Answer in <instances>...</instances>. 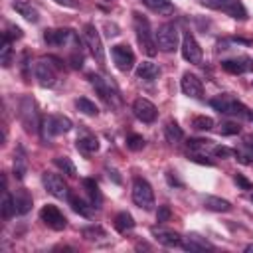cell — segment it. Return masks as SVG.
Segmentation results:
<instances>
[{
    "instance_id": "cell-41",
    "label": "cell",
    "mask_w": 253,
    "mask_h": 253,
    "mask_svg": "<svg viewBox=\"0 0 253 253\" xmlns=\"http://www.w3.org/2000/svg\"><path fill=\"white\" fill-rule=\"evenodd\" d=\"M233 182H235L241 190H253V182H251V180H247V178H245L243 174H239V172H237V174H233Z\"/></svg>"
},
{
    "instance_id": "cell-50",
    "label": "cell",
    "mask_w": 253,
    "mask_h": 253,
    "mask_svg": "<svg viewBox=\"0 0 253 253\" xmlns=\"http://www.w3.org/2000/svg\"><path fill=\"white\" fill-rule=\"evenodd\" d=\"M251 200H253V194H251Z\"/></svg>"
},
{
    "instance_id": "cell-8",
    "label": "cell",
    "mask_w": 253,
    "mask_h": 253,
    "mask_svg": "<svg viewBox=\"0 0 253 253\" xmlns=\"http://www.w3.org/2000/svg\"><path fill=\"white\" fill-rule=\"evenodd\" d=\"M83 40L91 51V55L95 57L97 63H105V49H103V42L99 36V30L93 24H85L83 28Z\"/></svg>"
},
{
    "instance_id": "cell-49",
    "label": "cell",
    "mask_w": 253,
    "mask_h": 253,
    "mask_svg": "<svg viewBox=\"0 0 253 253\" xmlns=\"http://www.w3.org/2000/svg\"><path fill=\"white\" fill-rule=\"evenodd\" d=\"M249 119H251V121H253V113H249Z\"/></svg>"
},
{
    "instance_id": "cell-27",
    "label": "cell",
    "mask_w": 253,
    "mask_h": 253,
    "mask_svg": "<svg viewBox=\"0 0 253 253\" xmlns=\"http://www.w3.org/2000/svg\"><path fill=\"white\" fill-rule=\"evenodd\" d=\"M134 227V217L128 213V211H119L115 215V229L119 233H126Z\"/></svg>"
},
{
    "instance_id": "cell-19",
    "label": "cell",
    "mask_w": 253,
    "mask_h": 253,
    "mask_svg": "<svg viewBox=\"0 0 253 253\" xmlns=\"http://www.w3.org/2000/svg\"><path fill=\"white\" fill-rule=\"evenodd\" d=\"M221 69H225L227 73L239 75V73H247V71H251V69H253V63H251V59H247V57L223 59V61H221Z\"/></svg>"
},
{
    "instance_id": "cell-48",
    "label": "cell",
    "mask_w": 253,
    "mask_h": 253,
    "mask_svg": "<svg viewBox=\"0 0 253 253\" xmlns=\"http://www.w3.org/2000/svg\"><path fill=\"white\" fill-rule=\"evenodd\" d=\"M245 251H247V253H251V251H253V243H251V245H247V247H245Z\"/></svg>"
},
{
    "instance_id": "cell-37",
    "label": "cell",
    "mask_w": 253,
    "mask_h": 253,
    "mask_svg": "<svg viewBox=\"0 0 253 253\" xmlns=\"http://www.w3.org/2000/svg\"><path fill=\"white\" fill-rule=\"evenodd\" d=\"M192 126H194L196 130H211V128H213V119H211V117H206V115L194 117V119H192Z\"/></svg>"
},
{
    "instance_id": "cell-30",
    "label": "cell",
    "mask_w": 253,
    "mask_h": 253,
    "mask_svg": "<svg viewBox=\"0 0 253 253\" xmlns=\"http://www.w3.org/2000/svg\"><path fill=\"white\" fill-rule=\"evenodd\" d=\"M77 148L85 154H91V152H97L99 150V140L93 136V134H85V136H79L77 138Z\"/></svg>"
},
{
    "instance_id": "cell-14",
    "label": "cell",
    "mask_w": 253,
    "mask_h": 253,
    "mask_svg": "<svg viewBox=\"0 0 253 253\" xmlns=\"http://www.w3.org/2000/svg\"><path fill=\"white\" fill-rule=\"evenodd\" d=\"M180 49H182V57L188 63H194V65H200L202 63V47H200V43L196 42V38L190 32L184 34Z\"/></svg>"
},
{
    "instance_id": "cell-21",
    "label": "cell",
    "mask_w": 253,
    "mask_h": 253,
    "mask_svg": "<svg viewBox=\"0 0 253 253\" xmlns=\"http://www.w3.org/2000/svg\"><path fill=\"white\" fill-rule=\"evenodd\" d=\"M12 8H14L22 18H26V20L32 22V24H36V22L40 20L38 10H36L30 2H26V0H14V2H12Z\"/></svg>"
},
{
    "instance_id": "cell-18",
    "label": "cell",
    "mask_w": 253,
    "mask_h": 253,
    "mask_svg": "<svg viewBox=\"0 0 253 253\" xmlns=\"http://www.w3.org/2000/svg\"><path fill=\"white\" fill-rule=\"evenodd\" d=\"M152 237L158 241V243H162V245H166V247H182V241H184V237L180 235V233H176V231H172V229H164V227H152Z\"/></svg>"
},
{
    "instance_id": "cell-40",
    "label": "cell",
    "mask_w": 253,
    "mask_h": 253,
    "mask_svg": "<svg viewBox=\"0 0 253 253\" xmlns=\"http://www.w3.org/2000/svg\"><path fill=\"white\" fill-rule=\"evenodd\" d=\"M188 158L192 160V162H198V164H206V166H213V160H210L206 154H202V152H190L188 154Z\"/></svg>"
},
{
    "instance_id": "cell-38",
    "label": "cell",
    "mask_w": 253,
    "mask_h": 253,
    "mask_svg": "<svg viewBox=\"0 0 253 253\" xmlns=\"http://www.w3.org/2000/svg\"><path fill=\"white\" fill-rule=\"evenodd\" d=\"M126 148H130V150H140V148H144V138H142L140 134H128V136H126Z\"/></svg>"
},
{
    "instance_id": "cell-43",
    "label": "cell",
    "mask_w": 253,
    "mask_h": 253,
    "mask_svg": "<svg viewBox=\"0 0 253 253\" xmlns=\"http://www.w3.org/2000/svg\"><path fill=\"white\" fill-rule=\"evenodd\" d=\"M239 130H241L239 125H235V123H223L219 128L221 134H239Z\"/></svg>"
},
{
    "instance_id": "cell-25",
    "label": "cell",
    "mask_w": 253,
    "mask_h": 253,
    "mask_svg": "<svg viewBox=\"0 0 253 253\" xmlns=\"http://www.w3.org/2000/svg\"><path fill=\"white\" fill-rule=\"evenodd\" d=\"M69 204H71V208H73V211H77L79 215H83V217H91L93 215V210H95V206L87 200H81V198H77V196H71L69 194Z\"/></svg>"
},
{
    "instance_id": "cell-16",
    "label": "cell",
    "mask_w": 253,
    "mask_h": 253,
    "mask_svg": "<svg viewBox=\"0 0 253 253\" xmlns=\"http://www.w3.org/2000/svg\"><path fill=\"white\" fill-rule=\"evenodd\" d=\"M75 40H79L77 38V34L73 32V30H69V28H59V30H45L43 32V42L47 43V45H65V43H69V42H75Z\"/></svg>"
},
{
    "instance_id": "cell-6",
    "label": "cell",
    "mask_w": 253,
    "mask_h": 253,
    "mask_svg": "<svg viewBox=\"0 0 253 253\" xmlns=\"http://www.w3.org/2000/svg\"><path fill=\"white\" fill-rule=\"evenodd\" d=\"M200 4H204L206 8H211V10L225 12L233 20H247V10L241 4V0H200Z\"/></svg>"
},
{
    "instance_id": "cell-34",
    "label": "cell",
    "mask_w": 253,
    "mask_h": 253,
    "mask_svg": "<svg viewBox=\"0 0 253 253\" xmlns=\"http://www.w3.org/2000/svg\"><path fill=\"white\" fill-rule=\"evenodd\" d=\"M0 211H2V217L4 219H10L14 213H16V206H14V198L4 190V198H2V206H0Z\"/></svg>"
},
{
    "instance_id": "cell-26",
    "label": "cell",
    "mask_w": 253,
    "mask_h": 253,
    "mask_svg": "<svg viewBox=\"0 0 253 253\" xmlns=\"http://www.w3.org/2000/svg\"><path fill=\"white\" fill-rule=\"evenodd\" d=\"M142 4L148 10H152L156 14H162V16H170L174 12V4L170 0H142Z\"/></svg>"
},
{
    "instance_id": "cell-22",
    "label": "cell",
    "mask_w": 253,
    "mask_h": 253,
    "mask_svg": "<svg viewBox=\"0 0 253 253\" xmlns=\"http://www.w3.org/2000/svg\"><path fill=\"white\" fill-rule=\"evenodd\" d=\"M158 75H160V67H158L156 63H152V61H142V63H138V67H136V77H138V79L154 81Z\"/></svg>"
},
{
    "instance_id": "cell-44",
    "label": "cell",
    "mask_w": 253,
    "mask_h": 253,
    "mask_svg": "<svg viewBox=\"0 0 253 253\" xmlns=\"http://www.w3.org/2000/svg\"><path fill=\"white\" fill-rule=\"evenodd\" d=\"M8 30H10V32H6V36H8L10 40H12V38H16V40L22 38V30H20L18 26H8Z\"/></svg>"
},
{
    "instance_id": "cell-29",
    "label": "cell",
    "mask_w": 253,
    "mask_h": 253,
    "mask_svg": "<svg viewBox=\"0 0 253 253\" xmlns=\"http://www.w3.org/2000/svg\"><path fill=\"white\" fill-rule=\"evenodd\" d=\"M164 136L170 144H174V142H180L184 138V132H182V128L176 121H168L166 126H164Z\"/></svg>"
},
{
    "instance_id": "cell-33",
    "label": "cell",
    "mask_w": 253,
    "mask_h": 253,
    "mask_svg": "<svg viewBox=\"0 0 253 253\" xmlns=\"http://www.w3.org/2000/svg\"><path fill=\"white\" fill-rule=\"evenodd\" d=\"M75 107H77V111H81V113L87 115V117H95V115L99 113L97 105H95L91 99H87V97H79V99L75 101Z\"/></svg>"
},
{
    "instance_id": "cell-31",
    "label": "cell",
    "mask_w": 253,
    "mask_h": 253,
    "mask_svg": "<svg viewBox=\"0 0 253 253\" xmlns=\"http://www.w3.org/2000/svg\"><path fill=\"white\" fill-rule=\"evenodd\" d=\"M26 170H28V162H26V154L22 148H18V152L14 154V176L18 180H22L26 176Z\"/></svg>"
},
{
    "instance_id": "cell-13",
    "label": "cell",
    "mask_w": 253,
    "mask_h": 253,
    "mask_svg": "<svg viewBox=\"0 0 253 253\" xmlns=\"http://www.w3.org/2000/svg\"><path fill=\"white\" fill-rule=\"evenodd\" d=\"M40 217H42V221H43L47 227H51V229H55V231H61V229H65V225H67L65 215L59 211V208H55V206H51V204H45V206L40 210Z\"/></svg>"
},
{
    "instance_id": "cell-45",
    "label": "cell",
    "mask_w": 253,
    "mask_h": 253,
    "mask_svg": "<svg viewBox=\"0 0 253 253\" xmlns=\"http://www.w3.org/2000/svg\"><path fill=\"white\" fill-rule=\"evenodd\" d=\"M53 2L59 6H65V8H77V0H53Z\"/></svg>"
},
{
    "instance_id": "cell-4",
    "label": "cell",
    "mask_w": 253,
    "mask_h": 253,
    "mask_svg": "<svg viewBox=\"0 0 253 253\" xmlns=\"http://www.w3.org/2000/svg\"><path fill=\"white\" fill-rule=\"evenodd\" d=\"M71 126H73L71 119H67V117H63V115H47V117L42 119V128H40V132H42L43 140H51V138L57 136V134L69 132Z\"/></svg>"
},
{
    "instance_id": "cell-24",
    "label": "cell",
    "mask_w": 253,
    "mask_h": 253,
    "mask_svg": "<svg viewBox=\"0 0 253 253\" xmlns=\"http://www.w3.org/2000/svg\"><path fill=\"white\" fill-rule=\"evenodd\" d=\"M83 188H85V192H87V196H89V202L95 206V210L101 208L103 198H101V192H99L97 182H95L93 178H83Z\"/></svg>"
},
{
    "instance_id": "cell-11",
    "label": "cell",
    "mask_w": 253,
    "mask_h": 253,
    "mask_svg": "<svg viewBox=\"0 0 253 253\" xmlns=\"http://www.w3.org/2000/svg\"><path fill=\"white\" fill-rule=\"evenodd\" d=\"M34 73H36V79L42 87H53L55 81H57V73H55V65L51 63V59H40L36 61L34 65Z\"/></svg>"
},
{
    "instance_id": "cell-7",
    "label": "cell",
    "mask_w": 253,
    "mask_h": 253,
    "mask_svg": "<svg viewBox=\"0 0 253 253\" xmlns=\"http://www.w3.org/2000/svg\"><path fill=\"white\" fill-rule=\"evenodd\" d=\"M154 38H156L158 49H162V51H174V49L178 47V38H180V34H178L176 24L166 22V24H162V26L158 28V32L154 34Z\"/></svg>"
},
{
    "instance_id": "cell-42",
    "label": "cell",
    "mask_w": 253,
    "mask_h": 253,
    "mask_svg": "<svg viewBox=\"0 0 253 253\" xmlns=\"http://www.w3.org/2000/svg\"><path fill=\"white\" fill-rule=\"evenodd\" d=\"M170 215H172V211H170V208H168V206H158V211H156V221H158V223L168 221V219H170Z\"/></svg>"
},
{
    "instance_id": "cell-36",
    "label": "cell",
    "mask_w": 253,
    "mask_h": 253,
    "mask_svg": "<svg viewBox=\"0 0 253 253\" xmlns=\"http://www.w3.org/2000/svg\"><path fill=\"white\" fill-rule=\"evenodd\" d=\"M83 237L87 239V241H97V239H101V237H107V231L103 229V227H99V225H89V227H83Z\"/></svg>"
},
{
    "instance_id": "cell-23",
    "label": "cell",
    "mask_w": 253,
    "mask_h": 253,
    "mask_svg": "<svg viewBox=\"0 0 253 253\" xmlns=\"http://www.w3.org/2000/svg\"><path fill=\"white\" fill-rule=\"evenodd\" d=\"M14 206H16V213L18 215H24L32 210V196L26 192V190H18L14 196Z\"/></svg>"
},
{
    "instance_id": "cell-20",
    "label": "cell",
    "mask_w": 253,
    "mask_h": 253,
    "mask_svg": "<svg viewBox=\"0 0 253 253\" xmlns=\"http://www.w3.org/2000/svg\"><path fill=\"white\" fill-rule=\"evenodd\" d=\"M182 247L188 249V251H206V249H213V245H211L206 237H202V235H198V233H188V235L184 237V241H182Z\"/></svg>"
},
{
    "instance_id": "cell-32",
    "label": "cell",
    "mask_w": 253,
    "mask_h": 253,
    "mask_svg": "<svg viewBox=\"0 0 253 253\" xmlns=\"http://www.w3.org/2000/svg\"><path fill=\"white\" fill-rule=\"evenodd\" d=\"M0 63L2 67H8L12 63V40L4 34L2 36V45H0Z\"/></svg>"
},
{
    "instance_id": "cell-10",
    "label": "cell",
    "mask_w": 253,
    "mask_h": 253,
    "mask_svg": "<svg viewBox=\"0 0 253 253\" xmlns=\"http://www.w3.org/2000/svg\"><path fill=\"white\" fill-rule=\"evenodd\" d=\"M42 182H43V188L57 200H69V188L67 184L63 182V178L59 174H53V172H43L42 176Z\"/></svg>"
},
{
    "instance_id": "cell-46",
    "label": "cell",
    "mask_w": 253,
    "mask_h": 253,
    "mask_svg": "<svg viewBox=\"0 0 253 253\" xmlns=\"http://www.w3.org/2000/svg\"><path fill=\"white\" fill-rule=\"evenodd\" d=\"M172 174H174V172H168V174H166V180H168V184H170V186H182V182H180L176 176H172Z\"/></svg>"
},
{
    "instance_id": "cell-47",
    "label": "cell",
    "mask_w": 253,
    "mask_h": 253,
    "mask_svg": "<svg viewBox=\"0 0 253 253\" xmlns=\"http://www.w3.org/2000/svg\"><path fill=\"white\" fill-rule=\"evenodd\" d=\"M245 146L253 152V134H247V136H245Z\"/></svg>"
},
{
    "instance_id": "cell-39",
    "label": "cell",
    "mask_w": 253,
    "mask_h": 253,
    "mask_svg": "<svg viewBox=\"0 0 253 253\" xmlns=\"http://www.w3.org/2000/svg\"><path fill=\"white\" fill-rule=\"evenodd\" d=\"M211 152L217 158H231V156H235V150L233 148H227V146H221V144H213Z\"/></svg>"
},
{
    "instance_id": "cell-9",
    "label": "cell",
    "mask_w": 253,
    "mask_h": 253,
    "mask_svg": "<svg viewBox=\"0 0 253 253\" xmlns=\"http://www.w3.org/2000/svg\"><path fill=\"white\" fill-rule=\"evenodd\" d=\"M89 79H91V85L95 87V91L99 93V97L107 105H111V107H117L119 105V91H117V87L113 83H109L101 75H89Z\"/></svg>"
},
{
    "instance_id": "cell-12",
    "label": "cell",
    "mask_w": 253,
    "mask_h": 253,
    "mask_svg": "<svg viewBox=\"0 0 253 253\" xmlns=\"http://www.w3.org/2000/svg\"><path fill=\"white\" fill-rule=\"evenodd\" d=\"M111 55H113V61L117 65L119 71H130L132 65H134V53L128 45L125 43H117L111 47Z\"/></svg>"
},
{
    "instance_id": "cell-28",
    "label": "cell",
    "mask_w": 253,
    "mask_h": 253,
    "mask_svg": "<svg viewBox=\"0 0 253 253\" xmlns=\"http://www.w3.org/2000/svg\"><path fill=\"white\" fill-rule=\"evenodd\" d=\"M204 206L211 211H229L231 210V204L217 196H204Z\"/></svg>"
},
{
    "instance_id": "cell-5",
    "label": "cell",
    "mask_w": 253,
    "mask_h": 253,
    "mask_svg": "<svg viewBox=\"0 0 253 253\" xmlns=\"http://www.w3.org/2000/svg\"><path fill=\"white\" fill-rule=\"evenodd\" d=\"M132 202L144 211H150L154 208V190L148 184V180L134 178V182H132Z\"/></svg>"
},
{
    "instance_id": "cell-15",
    "label": "cell",
    "mask_w": 253,
    "mask_h": 253,
    "mask_svg": "<svg viewBox=\"0 0 253 253\" xmlns=\"http://www.w3.org/2000/svg\"><path fill=\"white\" fill-rule=\"evenodd\" d=\"M132 113H134V117H136L138 121H142V123H146V125H148V123H154V121H156V115H158L154 103H150V101L144 99V97L134 99V103H132Z\"/></svg>"
},
{
    "instance_id": "cell-3",
    "label": "cell",
    "mask_w": 253,
    "mask_h": 253,
    "mask_svg": "<svg viewBox=\"0 0 253 253\" xmlns=\"http://www.w3.org/2000/svg\"><path fill=\"white\" fill-rule=\"evenodd\" d=\"M210 105H211L217 113H221V115H231V117H243V119H249V111H247V107H245L243 103H239L235 97L227 95V93L213 97V99L210 101Z\"/></svg>"
},
{
    "instance_id": "cell-17",
    "label": "cell",
    "mask_w": 253,
    "mask_h": 253,
    "mask_svg": "<svg viewBox=\"0 0 253 253\" xmlns=\"http://www.w3.org/2000/svg\"><path fill=\"white\" fill-rule=\"evenodd\" d=\"M180 87H182V93L192 97V99H202L204 97V85L194 73H184L182 81H180Z\"/></svg>"
},
{
    "instance_id": "cell-35",
    "label": "cell",
    "mask_w": 253,
    "mask_h": 253,
    "mask_svg": "<svg viewBox=\"0 0 253 253\" xmlns=\"http://www.w3.org/2000/svg\"><path fill=\"white\" fill-rule=\"evenodd\" d=\"M53 164H55L63 174L75 176V164L71 162V158H67V156H57V158H53Z\"/></svg>"
},
{
    "instance_id": "cell-1",
    "label": "cell",
    "mask_w": 253,
    "mask_h": 253,
    "mask_svg": "<svg viewBox=\"0 0 253 253\" xmlns=\"http://www.w3.org/2000/svg\"><path fill=\"white\" fill-rule=\"evenodd\" d=\"M132 28H134V34H136V40H138L140 49L148 57H154L156 51H158V45H156V38H154L152 30H150V22L142 14L134 12L132 14Z\"/></svg>"
},
{
    "instance_id": "cell-2",
    "label": "cell",
    "mask_w": 253,
    "mask_h": 253,
    "mask_svg": "<svg viewBox=\"0 0 253 253\" xmlns=\"http://www.w3.org/2000/svg\"><path fill=\"white\" fill-rule=\"evenodd\" d=\"M20 121L24 125V128L28 132H40L42 128V119H40V113H38V105L34 101V97L30 95H24L22 101H20Z\"/></svg>"
}]
</instances>
